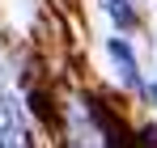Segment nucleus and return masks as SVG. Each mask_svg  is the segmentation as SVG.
<instances>
[{"instance_id": "3", "label": "nucleus", "mask_w": 157, "mask_h": 148, "mask_svg": "<svg viewBox=\"0 0 157 148\" xmlns=\"http://www.w3.org/2000/svg\"><path fill=\"white\" fill-rule=\"evenodd\" d=\"M110 55H115V59H119V68H123V76H128V80H136V59H132V51L123 47V43H110Z\"/></svg>"}, {"instance_id": "1", "label": "nucleus", "mask_w": 157, "mask_h": 148, "mask_svg": "<svg viewBox=\"0 0 157 148\" xmlns=\"http://www.w3.org/2000/svg\"><path fill=\"white\" fill-rule=\"evenodd\" d=\"M0 148H34L26 119H21V106L13 98H0Z\"/></svg>"}, {"instance_id": "2", "label": "nucleus", "mask_w": 157, "mask_h": 148, "mask_svg": "<svg viewBox=\"0 0 157 148\" xmlns=\"http://www.w3.org/2000/svg\"><path fill=\"white\" fill-rule=\"evenodd\" d=\"M106 13H110L119 25H136V9H132L128 0H106Z\"/></svg>"}, {"instance_id": "4", "label": "nucleus", "mask_w": 157, "mask_h": 148, "mask_svg": "<svg viewBox=\"0 0 157 148\" xmlns=\"http://www.w3.org/2000/svg\"><path fill=\"white\" fill-rule=\"evenodd\" d=\"M153 98H157V89H153Z\"/></svg>"}]
</instances>
